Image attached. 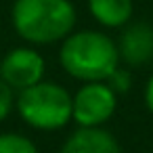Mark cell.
Here are the masks:
<instances>
[{
	"instance_id": "obj_1",
	"label": "cell",
	"mask_w": 153,
	"mask_h": 153,
	"mask_svg": "<svg viewBox=\"0 0 153 153\" xmlns=\"http://www.w3.org/2000/svg\"><path fill=\"white\" fill-rule=\"evenodd\" d=\"M120 61L117 44L97 30L71 32L59 48L61 67L82 82H105L120 67Z\"/></svg>"
},
{
	"instance_id": "obj_2",
	"label": "cell",
	"mask_w": 153,
	"mask_h": 153,
	"mask_svg": "<svg viewBox=\"0 0 153 153\" xmlns=\"http://www.w3.org/2000/svg\"><path fill=\"white\" fill-rule=\"evenodd\" d=\"M13 30L30 44L65 40L76 25V9L69 0H15Z\"/></svg>"
},
{
	"instance_id": "obj_3",
	"label": "cell",
	"mask_w": 153,
	"mask_h": 153,
	"mask_svg": "<svg viewBox=\"0 0 153 153\" xmlns=\"http://www.w3.org/2000/svg\"><path fill=\"white\" fill-rule=\"evenodd\" d=\"M15 107L21 120L36 130H61L69 124L74 97L57 82H38L19 90Z\"/></svg>"
},
{
	"instance_id": "obj_4",
	"label": "cell",
	"mask_w": 153,
	"mask_h": 153,
	"mask_svg": "<svg viewBox=\"0 0 153 153\" xmlns=\"http://www.w3.org/2000/svg\"><path fill=\"white\" fill-rule=\"evenodd\" d=\"M117 109V94L107 82H84L74 94L71 120L82 128L103 126Z\"/></svg>"
},
{
	"instance_id": "obj_5",
	"label": "cell",
	"mask_w": 153,
	"mask_h": 153,
	"mask_svg": "<svg viewBox=\"0 0 153 153\" xmlns=\"http://www.w3.org/2000/svg\"><path fill=\"white\" fill-rule=\"evenodd\" d=\"M46 63L42 55L27 46L11 48L0 59V78L13 90H23L27 86L38 84L44 78Z\"/></svg>"
},
{
	"instance_id": "obj_6",
	"label": "cell",
	"mask_w": 153,
	"mask_h": 153,
	"mask_svg": "<svg viewBox=\"0 0 153 153\" xmlns=\"http://www.w3.org/2000/svg\"><path fill=\"white\" fill-rule=\"evenodd\" d=\"M120 59L130 67H143L153 61V27L145 21L130 23L117 42Z\"/></svg>"
},
{
	"instance_id": "obj_7",
	"label": "cell",
	"mask_w": 153,
	"mask_h": 153,
	"mask_svg": "<svg viewBox=\"0 0 153 153\" xmlns=\"http://www.w3.org/2000/svg\"><path fill=\"white\" fill-rule=\"evenodd\" d=\"M59 153H122V149L115 136L103 126H78V130L67 136Z\"/></svg>"
},
{
	"instance_id": "obj_8",
	"label": "cell",
	"mask_w": 153,
	"mask_h": 153,
	"mask_svg": "<svg viewBox=\"0 0 153 153\" xmlns=\"http://www.w3.org/2000/svg\"><path fill=\"white\" fill-rule=\"evenodd\" d=\"M90 15L103 27H124L134 13L132 0H88Z\"/></svg>"
},
{
	"instance_id": "obj_9",
	"label": "cell",
	"mask_w": 153,
	"mask_h": 153,
	"mask_svg": "<svg viewBox=\"0 0 153 153\" xmlns=\"http://www.w3.org/2000/svg\"><path fill=\"white\" fill-rule=\"evenodd\" d=\"M0 153H38V149L23 134L2 132L0 134Z\"/></svg>"
},
{
	"instance_id": "obj_10",
	"label": "cell",
	"mask_w": 153,
	"mask_h": 153,
	"mask_svg": "<svg viewBox=\"0 0 153 153\" xmlns=\"http://www.w3.org/2000/svg\"><path fill=\"white\" fill-rule=\"evenodd\" d=\"M105 82L111 86V90H113L115 94H126V92L130 90V86H132V76H130L128 69L117 67V69H115Z\"/></svg>"
},
{
	"instance_id": "obj_11",
	"label": "cell",
	"mask_w": 153,
	"mask_h": 153,
	"mask_svg": "<svg viewBox=\"0 0 153 153\" xmlns=\"http://www.w3.org/2000/svg\"><path fill=\"white\" fill-rule=\"evenodd\" d=\"M15 107V90L0 78V122L7 120Z\"/></svg>"
},
{
	"instance_id": "obj_12",
	"label": "cell",
	"mask_w": 153,
	"mask_h": 153,
	"mask_svg": "<svg viewBox=\"0 0 153 153\" xmlns=\"http://www.w3.org/2000/svg\"><path fill=\"white\" fill-rule=\"evenodd\" d=\"M145 105L153 113V76L147 80V86H145Z\"/></svg>"
},
{
	"instance_id": "obj_13",
	"label": "cell",
	"mask_w": 153,
	"mask_h": 153,
	"mask_svg": "<svg viewBox=\"0 0 153 153\" xmlns=\"http://www.w3.org/2000/svg\"><path fill=\"white\" fill-rule=\"evenodd\" d=\"M0 59H2V55H0Z\"/></svg>"
}]
</instances>
